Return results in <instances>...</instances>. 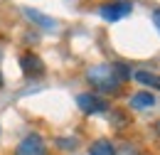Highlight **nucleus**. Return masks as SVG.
I'll list each match as a JSON object with an SVG mask.
<instances>
[{"label":"nucleus","instance_id":"f03ea898","mask_svg":"<svg viewBox=\"0 0 160 155\" xmlns=\"http://www.w3.org/2000/svg\"><path fill=\"white\" fill-rule=\"evenodd\" d=\"M133 12V2L131 0H111V2H103L99 8V15L106 22H118V20L128 18Z\"/></svg>","mask_w":160,"mask_h":155},{"label":"nucleus","instance_id":"7ed1b4c3","mask_svg":"<svg viewBox=\"0 0 160 155\" xmlns=\"http://www.w3.org/2000/svg\"><path fill=\"white\" fill-rule=\"evenodd\" d=\"M15 155H47V145H44L42 136L30 133V136H25L20 143H18Z\"/></svg>","mask_w":160,"mask_h":155},{"label":"nucleus","instance_id":"4468645a","mask_svg":"<svg viewBox=\"0 0 160 155\" xmlns=\"http://www.w3.org/2000/svg\"><path fill=\"white\" fill-rule=\"evenodd\" d=\"M155 131H158V133H160V121H158V123H155Z\"/></svg>","mask_w":160,"mask_h":155},{"label":"nucleus","instance_id":"0eeeda50","mask_svg":"<svg viewBox=\"0 0 160 155\" xmlns=\"http://www.w3.org/2000/svg\"><path fill=\"white\" fill-rule=\"evenodd\" d=\"M155 103V96L150 91H138L136 96H131V108H150Z\"/></svg>","mask_w":160,"mask_h":155},{"label":"nucleus","instance_id":"6e6552de","mask_svg":"<svg viewBox=\"0 0 160 155\" xmlns=\"http://www.w3.org/2000/svg\"><path fill=\"white\" fill-rule=\"evenodd\" d=\"M22 12H25L27 18L32 20V22H37L40 27H47V30H49V27H54V25H57V22H54L52 18H44V15H42L40 10H32V8H25Z\"/></svg>","mask_w":160,"mask_h":155},{"label":"nucleus","instance_id":"39448f33","mask_svg":"<svg viewBox=\"0 0 160 155\" xmlns=\"http://www.w3.org/2000/svg\"><path fill=\"white\" fill-rule=\"evenodd\" d=\"M20 69H22V74H25V77H42V74L47 72V67H44V62L40 59V54H32V52L22 54Z\"/></svg>","mask_w":160,"mask_h":155},{"label":"nucleus","instance_id":"9b49d317","mask_svg":"<svg viewBox=\"0 0 160 155\" xmlns=\"http://www.w3.org/2000/svg\"><path fill=\"white\" fill-rule=\"evenodd\" d=\"M57 145H59V148H67V150H74L79 143H77L74 138H69V140H67V138H59V140H57Z\"/></svg>","mask_w":160,"mask_h":155},{"label":"nucleus","instance_id":"ddd939ff","mask_svg":"<svg viewBox=\"0 0 160 155\" xmlns=\"http://www.w3.org/2000/svg\"><path fill=\"white\" fill-rule=\"evenodd\" d=\"M0 59H2V47H0ZM0 86H2V72H0Z\"/></svg>","mask_w":160,"mask_h":155},{"label":"nucleus","instance_id":"423d86ee","mask_svg":"<svg viewBox=\"0 0 160 155\" xmlns=\"http://www.w3.org/2000/svg\"><path fill=\"white\" fill-rule=\"evenodd\" d=\"M89 155H116V148H113L111 140L99 138V140H94V143L89 145Z\"/></svg>","mask_w":160,"mask_h":155},{"label":"nucleus","instance_id":"f8f14e48","mask_svg":"<svg viewBox=\"0 0 160 155\" xmlns=\"http://www.w3.org/2000/svg\"><path fill=\"white\" fill-rule=\"evenodd\" d=\"M153 25L158 27V32H160V8H158V10H153Z\"/></svg>","mask_w":160,"mask_h":155},{"label":"nucleus","instance_id":"20e7f679","mask_svg":"<svg viewBox=\"0 0 160 155\" xmlns=\"http://www.w3.org/2000/svg\"><path fill=\"white\" fill-rule=\"evenodd\" d=\"M77 106L84 113H103V111H108V101L96 96V94H79L77 96Z\"/></svg>","mask_w":160,"mask_h":155},{"label":"nucleus","instance_id":"f257e3e1","mask_svg":"<svg viewBox=\"0 0 160 155\" xmlns=\"http://www.w3.org/2000/svg\"><path fill=\"white\" fill-rule=\"evenodd\" d=\"M86 79H89V84H91L94 89L106 91V94L116 91L121 86V79L116 77V72H113V64H96V67H91V69L86 72Z\"/></svg>","mask_w":160,"mask_h":155},{"label":"nucleus","instance_id":"1a4fd4ad","mask_svg":"<svg viewBox=\"0 0 160 155\" xmlns=\"http://www.w3.org/2000/svg\"><path fill=\"white\" fill-rule=\"evenodd\" d=\"M133 79L138 84H145V86H153V89H160V77L158 74H150V72H136Z\"/></svg>","mask_w":160,"mask_h":155},{"label":"nucleus","instance_id":"9d476101","mask_svg":"<svg viewBox=\"0 0 160 155\" xmlns=\"http://www.w3.org/2000/svg\"><path fill=\"white\" fill-rule=\"evenodd\" d=\"M113 72H116V77L121 79V84L131 79V69H128V67H126L123 62H116V64H113Z\"/></svg>","mask_w":160,"mask_h":155}]
</instances>
